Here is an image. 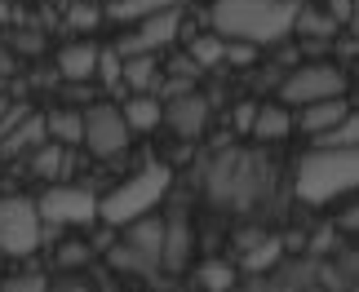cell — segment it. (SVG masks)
Here are the masks:
<instances>
[{
	"label": "cell",
	"mask_w": 359,
	"mask_h": 292,
	"mask_svg": "<svg viewBox=\"0 0 359 292\" xmlns=\"http://www.w3.org/2000/svg\"><path fill=\"white\" fill-rule=\"evenodd\" d=\"M297 5L302 0H213L209 22H213V36L244 40V45L262 49L293 36Z\"/></svg>",
	"instance_id": "cell-1"
},
{
	"label": "cell",
	"mask_w": 359,
	"mask_h": 292,
	"mask_svg": "<svg viewBox=\"0 0 359 292\" xmlns=\"http://www.w3.org/2000/svg\"><path fill=\"white\" fill-rule=\"evenodd\" d=\"M355 182H359L355 146H341V151L315 146L311 155L297 164V200L302 204H328V200H337V195L355 190Z\"/></svg>",
	"instance_id": "cell-2"
},
{
	"label": "cell",
	"mask_w": 359,
	"mask_h": 292,
	"mask_svg": "<svg viewBox=\"0 0 359 292\" xmlns=\"http://www.w3.org/2000/svg\"><path fill=\"white\" fill-rule=\"evenodd\" d=\"M169 169L164 164H151V169H142L137 177H129L120 190H111L107 200L98 204V217L102 221H111V226H129V221H137V217H147L151 208L160 204V195L169 190Z\"/></svg>",
	"instance_id": "cell-3"
},
{
	"label": "cell",
	"mask_w": 359,
	"mask_h": 292,
	"mask_svg": "<svg viewBox=\"0 0 359 292\" xmlns=\"http://www.w3.org/2000/svg\"><path fill=\"white\" fill-rule=\"evenodd\" d=\"M266 164L257 155H222L209 169V195L213 200H222L231 208H248L257 200V190L266 186Z\"/></svg>",
	"instance_id": "cell-4"
},
{
	"label": "cell",
	"mask_w": 359,
	"mask_h": 292,
	"mask_svg": "<svg viewBox=\"0 0 359 292\" xmlns=\"http://www.w3.org/2000/svg\"><path fill=\"white\" fill-rule=\"evenodd\" d=\"M40 248V213L27 195L0 200V253L5 257H32Z\"/></svg>",
	"instance_id": "cell-5"
},
{
	"label": "cell",
	"mask_w": 359,
	"mask_h": 292,
	"mask_svg": "<svg viewBox=\"0 0 359 292\" xmlns=\"http://www.w3.org/2000/svg\"><path fill=\"white\" fill-rule=\"evenodd\" d=\"M346 93V71L333 62H306L297 67L293 76L280 85V102L284 106H306V102H320V97H341Z\"/></svg>",
	"instance_id": "cell-6"
},
{
	"label": "cell",
	"mask_w": 359,
	"mask_h": 292,
	"mask_svg": "<svg viewBox=\"0 0 359 292\" xmlns=\"http://www.w3.org/2000/svg\"><path fill=\"white\" fill-rule=\"evenodd\" d=\"M36 213L49 226H85V221L98 217V200L85 186H53V190L40 195Z\"/></svg>",
	"instance_id": "cell-7"
},
{
	"label": "cell",
	"mask_w": 359,
	"mask_h": 292,
	"mask_svg": "<svg viewBox=\"0 0 359 292\" xmlns=\"http://www.w3.org/2000/svg\"><path fill=\"white\" fill-rule=\"evenodd\" d=\"M177 27H182V13H177V9H160V13H151V18H137L133 32L120 36L116 53H120V58L156 53V49H164V45H173V40H177Z\"/></svg>",
	"instance_id": "cell-8"
},
{
	"label": "cell",
	"mask_w": 359,
	"mask_h": 292,
	"mask_svg": "<svg viewBox=\"0 0 359 292\" xmlns=\"http://www.w3.org/2000/svg\"><path fill=\"white\" fill-rule=\"evenodd\" d=\"M80 142L89 146V155L111 160L129 146V124H124L116 106H93V111H85V137Z\"/></svg>",
	"instance_id": "cell-9"
},
{
	"label": "cell",
	"mask_w": 359,
	"mask_h": 292,
	"mask_svg": "<svg viewBox=\"0 0 359 292\" xmlns=\"http://www.w3.org/2000/svg\"><path fill=\"white\" fill-rule=\"evenodd\" d=\"M209 111H213V102L191 89V93L169 97V106H164V120H169L182 137H200V133H204V124H209Z\"/></svg>",
	"instance_id": "cell-10"
},
{
	"label": "cell",
	"mask_w": 359,
	"mask_h": 292,
	"mask_svg": "<svg viewBox=\"0 0 359 292\" xmlns=\"http://www.w3.org/2000/svg\"><path fill=\"white\" fill-rule=\"evenodd\" d=\"M346 116H351V106L341 102V97H320V102H306V106H302L297 124L306 133H324V129H333V124L346 120Z\"/></svg>",
	"instance_id": "cell-11"
},
{
	"label": "cell",
	"mask_w": 359,
	"mask_h": 292,
	"mask_svg": "<svg viewBox=\"0 0 359 292\" xmlns=\"http://www.w3.org/2000/svg\"><path fill=\"white\" fill-rule=\"evenodd\" d=\"M187 257H191V226H187V217L177 213L169 221V230H164V239H160V261L169 270H182Z\"/></svg>",
	"instance_id": "cell-12"
},
{
	"label": "cell",
	"mask_w": 359,
	"mask_h": 292,
	"mask_svg": "<svg viewBox=\"0 0 359 292\" xmlns=\"http://www.w3.org/2000/svg\"><path fill=\"white\" fill-rule=\"evenodd\" d=\"M45 137H49V142H58V146H76L80 137H85V116L72 111V106L49 111V116H45Z\"/></svg>",
	"instance_id": "cell-13"
},
{
	"label": "cell",
	"mask_w": 359,
	"mask_h": 292,
	"mask_svg": "<svg viewBox=\"0 0 359 292\" xmlns=\"http://www.w3.org/2000/svg\"><path fill=\"white\" fill-rule=\"evenodd\" d=\"M288 129H293V120H288L284 102H262L248 133H253L257 142H280V137H288Z\"/></svg>",
	"instance_id": "cell-14"
},
{
	"label": "cell",
	"mask_w": 359,
	"mask_h": 292,
	"mask_svg": "<svg viewBox=\"0 0 359 292\" xmlns=\"http://www.w3.org/2000/svg\"><path fill=\"white\" fill-rule=\"evenodd\" d=\"M93 67H98V45H67L58 53V71L62 80H72V85H80V80H89L93 76Z\"/></svg>",
	"instance_id": "cell-15"
},
{
	"label": "cell",
	"mask_w": 359,
	"mask_h": 292,
	"mask_svg": "<svg viewBox=\"0 0 359 292\" xmlns=\"http://www.w3.org/2000/svg\"><path fill=\"white\" fill-rule=\"evenodd\" d=\"M293 36H302V40H333L337 22H333V13H324V9H315V5L302 0L297 18H293Z\"/></svg>",
	"instance_id": "cell-16"
},
{
	"label": "cell",
	"mask_w": 359,
	"mask_h": 292,
	"mask_svg": "<svg viewBox=\"0 0 359 292\" xmlns=\"http://www.w3.org/2000/svg\"><path fill=\"white\" fill-rule=\"evenodd\" d=\"M124 124L129 129H137V133H147V129H156V124L164 120V106H160V97L156 93H133L129 102H124Z\"/></svg>",
	"instance_id": "cell-17"
},
{
	"label": "cell",
	"mask_w": 359,
	"mask_h": 292,
	"mask_svg": "<svg viewBox=\"0 0 359 292\" xmlns=\"http://www.w3.org/2000/svg\"><path fill=\"white\" fill-rule=\"evenodd\" d=\"M36 142H49V137H45V116H32V120H18V124H13V129H9V137L0 142V160L18 155V151L36 146Z\"/></svg>",
	"instance_id": "cell-18"
},
{
	"label": "cell",
	"mask_w": 359,
	"mask_h": 292,
	"mask_svg": "<svg viewBox=\"0 0 359 292\" xmlns=\"http://www.w3.org/2000/svg\"><path fill=\"white\" fill-rule=\"evenodd\" d=\"M120 80L133 93H151V89H156V80H160V71H156V62H151V53H137V58H124L120 62Z\"/></svg>",
	"instance_id": "cell-19"
},
{
	"label": "cell",
	"mask_w": 359,
	"mask_h": 292,
	"mask_svg": "<svg viewBox=\"0 0 359 292\" xmlns=\"http://www.w3.org/2000/svg\"><path fill=\"white\" fill-rule=\"evenodd\" d=\"M160 9H182V0H111V18L116 22H137V18H151Z\"/></svg>",
	"instance_id": "cell-20"
},
{
	"label": "cell",
	"mask_w": 359,
	"mask_h": 292,
	"mask_svg": "<svg viewBox=\"0 0 359 292\" xmlns=\"http://www.w3.org/2000/svg\"><path fill=\"white\" fill-rule=\"evenodd\" d=\"M355 137H359V120H355V111L346 120H337L333 129H324V133H311V142L320 146V151H341V146H355Z\"/></svg>",
	"instance_id": "cell-21"
},
{
	"label": "cell",
	"mask_w": 359,
	"mask_h": 292,
	"mask_svg": "<svg viewBox=\"0 0 359 292\" xmlns=\"http://www.w3.org/2000/svg\"><path fill=\"white\" fill-rule=\"evenodd\" d=\"M222 49H226V40L222 36H196V40H191V49H187V58L191 62H196L200 67V71H209V67H217V62H222Z\"/></svg>",
	"instance_id": "cell-22"
},
{
	"label": "cell",
	"mask_w": 359,
	"mask_h": 292,
	"mask_svg": "<svg viewBox=\"0 0 359 292\" xmlns=\"http://www.w3.org/2000/svg\"><path fill=\"white\" fill-rule=\"evenodd\" d=\"M67 169H72V151L58 146V142H49V146L32 160V173H40V177H58V173H67Z\"/></svg>",
	"instance_id": "cell-23"
},
{
	"label": "cell",
	"mask_w": 359,
	"mask_h": 292,
	"mask_svg": "<svg viewBox=\"0 0 359 292\" xmlns=\"http://www.w3.org/2000/svg\"><path fill=\"white\" fill-rule=\"evenodd\" d=\"M280 253H284L280 239H257V248H248V253H244V270H253V274L271 270L275 261H280Z\"/></svg>",
	"instance_id": "cell-24"
},
{
	"label": "cell",
	"mask_w": 359,
	"mask_h": 292,
	"mask_svg": "<svg viewBox=\"0 0 359 292\" xmlns=\"http://www.w3.org/2000/svg\"><path fill=\"white\" fill-rule=\"evenodd\" d=\"M200 284L209 292H231V288H236V270H231L226 261H204V266H200Z\"/></svg>",
	"instance_id": "cell-25"
},
{
	"label": "cell",
	"mask_w": 359,
	"mask_h": 292,
	"mask_svg": "<svg viewBox=\"0 0 359 292\" xmlns=\"http://www.w3.org/2000/svg\"><path fill=\"white\" fill-rule=\"evenodd\" d=\"M67 22H72L76 32H93V27L102 22V9L98 5H72L67 9Z\"/></svg>",
	"instance_id": "cell-26"
},
{
	"label": "cell",
	"mask_w": 359,
	"mask_h": 292,
	"mask_svg": "<svg viewBox=\"0 0 359 292\" xmlns=\"http://www.w3.org/2000/svg\"><path fill=\"white\" fill-rule=\"evenodd\" d=\"M120 53L116 49H102L98 53V67H93V76H102V85H120Z\"/></svg>",
	"instance_id": "cell-27"
},
{
	"label": "cell",
	"mask_w": 359,
	"mask_h": 292,
	"mask_svg": "<svg viewBox=\"0 0 359 292\" xmlns=\"http://www.w3.org/2000/svg\"><path fill=\"white\" fill-rule=\"evenodd\" d=\"M5 292H49V279H45V274H13V279L5 284Z\"/></svg>",
	"instance_id": "cell-28"
},
{
	"label": "cell",
	"mask_w": 359,
	"mask_h": 292,
	"mask_svg": "<svg viewBox=\"0 0 359 292\" xmlns=\"http://www.w3.org/2000/svg\"><path fill=\"white\" fill-rule=\"evenodd\" d=\"M85 261H89V248L85 244H62L58 248V266L67 270V266H85Z\"/></svg>",
	"instance_id": "cell-29"
},
{
	"label": "cell",
	"mask_w": 359,
	"mask_h": 292,
	"mask_svg": "<svg viewBox=\"0 0 359 292\" xmlns=\"http://www.w3.org/2000/svg\"><path fill=\"white\" fill-rule=\"evenodd\" d=\"M328 13H333V22H355V0H328Z\"/></svg>",
	"instance_id": "cell-30"
},
{
	"label": "cell",
	"mask_w": 359,
	"mask_h": 292,
	"mask_svg": "<svg viewBox=\"0 0 359 292\" xmlns=\"http://www.w3.org/2000/svg\"><path fill=\"white\" fill-rule=\"evenodd\" d=\"M253 116H257V102H240L236 106V129L248 133V129H253Z\"/></svg>",
	"instance_id": "cell-31"
},
{
	"label": "cell",
	"mask_w": 359,
	"mask_h": 292,
	"mask_svg": "<svg viewBox=\"0 0 359 292\" xmlns=\"http://www.w3.org/2000/svg\"><path fill=\"white\" fill-rule=\"evenodd\" d=\"M169 67H173V76H182V80H196V76H200V67H196V62H191V58H187V53H182V58H173Z\"/></svg>",
	"instance_id": "cell-32"
},
{
	"label": "cell",
	"mask_w": 359,
	"mask_h": 292,
	"mask_svg": "<svg viewBox=\"0 0 359 292\" xmlns=\"http://www.w3.org/2000/svg\"><path fill=\"white\" fill-rule=\"evenodd\" d=\"M49 292H85V284H76V279H72V284H58V288H49Z\"/></svg>",
	"instance_id": "cell-33"
},
{
	"label": "cell",
	"mask_w": 359,
	"mask_h": 292,
	"mask_svg": "<svg viewBox=\"0 0 359 292\" xmlns=\"http://www.w3.org/2000/svg\"><path fill=\"white\" fill-rule=\"evenodd\" d=\"M0 22H9V0H0Z\"/></svg>",
	"instance_id": "cell-34"
}]
</instances>
